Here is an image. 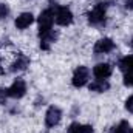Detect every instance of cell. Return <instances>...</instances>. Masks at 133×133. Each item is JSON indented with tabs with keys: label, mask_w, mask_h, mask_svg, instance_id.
I'll list each match as a JSON object with an SVG mask.
<instances>
[{
	"label": "cell",
	"mask_w": 133,
	"mask_h": 133,
	"mask_svg": "<svg viewBox=\"0 0 133 133\" xmlns=\"http://www.w3.org/2000/svg\"><path fill=\"white\" fill-rule=\"evenodd\" d=\"M6 98H8V91H6V88H0V104H2V105L6 102Z\"/></svg>",
	"instance_id": "obj_18"
},
{
	"label": "cell",
	"mask_w": 133,
	"mask_h": 133,
	"mask_svg": "<svg viewBox=\"0 0 133 133\" xmlns=\"http://www.w3.org/2000/svg\"><path fill=\"white\" fill-rule=\"evenodd\" d=\"M6 91H8V96H9V98L20 99V98H23L25 93H26V84H25L23 79L17 77V79L12 82V85H11L9 88H6Z\"/></svg>",
	"instance_id": "obj_4"
},
{
	"label": "cell",
	"mask_w": 133,
	"mask_h": 133,
	"mask_svg": "<svg viewBox=\"0 0 133 133\" xmlns=\"http://www.w3.org/2000/svg\"><path fill=\"white\" fill-rule=\"evenodd\" d=\"M124 85L125 87H133V71L124 74Z\"/></svg>",
	"instance_id": "obj_16"
},
{
	"label": "cell",
	"mask_w": 133,
	"mask_h": 133,
	"mask_svg": "<svg viewBox=\"0 0 133 133\" xmlns=\"http://www.w3.org/2000/svg\"><path fill=\"white\" fill-rule=\"evenodd\" d=\"M118 65H119V68H121L124 73H132L133 71V54L122 57Z\"/></svg>",
	"instance_id": "obj_14"
},
{
	"label": "cell",
	"mask_w": 133,
	"mask_h": 133,
	"mask_svg": "<svg viewBox=\"0 0 133 133\" xmlns=\"http://www.w3.org/2000/svg\"><path fill=\"white\" fill-rule=\"evenodd\" d=\"M125 108H127L130 113H133V96L127 98V101H125Z\"/></svg>",
	"instance_id": "obj_19"
},
{
	"label": "cell",
	"mask_w": 133,
	"mask_h": 133,
	"mask_svg": "<svg viewBox=\"0 0 133 133\" xmlns=\"http://www.w3.org/2000/svg\"><path fill=\"white\" fill-rule=\"evenodd\" d=\"M56 39H57V33L56 31H50V33L40 36V48L42 50H50L51 43L56 42Z\"/></svg>",
	"instance_id": "obj_10"
},
{
	"label": "cell",
	"mask_w": 133,
	"mask_h": 133,
	"mask_svg": "<svg viewBox=\"0 0 133 133\" xmlns=\"http://www.w3.org/2000/svg\"><path fill=\"white\" fill-rule=\"evenodd\" d=\"M61 118H62V111L57 108V107H50L46 110V115H45V124L46 127H54L61 122Z\"/></svg>",
	"instance_id": "obj_6"
},
{
	"label": "cell",
	"mask_w": 133,
	"mask_h": 133,
	"mask_svg": "<svg viewBox=\"0 0 133 133\" xmlns=\"http://www.w3.org/2000/svg\"><path fill=\"white\" fill-rule=\"evenodd\" d=\"M110 88V84L105 79H96L90 84V91H98V93H104Z\"/></svg>",
	"instance_id": "obj_12"
},
{
	"label": "cell",
	"mask_w": 133,
	"mask_h": 133,
	"mask_svg": "<svg viewBox=\"0 0 133 133\" xmlns=\"http://www.w3.org/2000/svg\"><path fill=\"white\" fill-rule=\"evenodd\" d=\"M88 77H90V70L87 66L82 65V66H77L74 70V74H73L71 82H73V85L76 88H81V87H84L88 82Z\"/></svg>",
	"instance_id": "obj_5"
},
{
	"label": "cell",
	"mask_w": 133,
	"mask_h": 133,
	"mask_svg": "<svg viewBox=\"0 0 133 133\" xmlns=\"http://www.w3.org/2000/svg\"><path fill=\"white\" fill-rule=\"evenodd\" d=\"M110 133H133V129H132V125H130L127 121H121L116 127L111 129V132Z\"/></svg>",
	"instance_id": "obj_15"
},
{
	"label": "cell",
	"mask_w": 133,
	"mask_h": 133,
	"mask_svg": "<svg viewBox=\"0 0 133 133\" xmlns=\"http://www.w3.org/2000/svg\"><path fill=\"white\" fill-rule=\"evenodd\" d=\"M125 9H133V0H124Z\"/></svg>",
	"instance_id": "obj_20"
},
{
	"label": "cell",
	"mask_w": 133,
	"mask_h": 133,
	"mask_svg": "<svg viewBox=\"0 0 133 133\" xmlns=\"http://www.w3.org/2000/svg\"><path fill=\"white\" fill-rule=\"evenodd\" d=\"M33 22H34V16L31 12H22V14L16 19V26H17L19 30H25V28H28Z\"/></svg>",
	"instance_id": "obj_9"
},
{
	"label": "cell",
	"mask_w": 133,
	"mask_h": 133,
	"mask_svg": "<svg viewBox=\"0 0 133 133\" xmlns=\"http://www.w3.org/2000/svg\"><path fill=\"white\" fill-rule=\"evenodd\" d=\"M130 45H132V46H133V39H132V42H130Z\"/></svg>",
	"instance_id": "obj_21"
},
{
	"label": "cell",
	"mask_w": 133,
	"mask_h": 133,
	"mask_svg": "<svg viewBox=\"0 0 133 133\" xmlns=\"http://www.w3.org/2000/svg\"><path fill=\"white\" fill-rule=\"evenodd\" d=\"M68 133H93L91 125H82L79 122H73L68 127Z\"/></svg>",
	"instance_id": "obj_13"
},
{
	"label": "cell",
	"mask_w": 133,
	"mask_h": 133,
	"mask_svg": "<svg viewBox=\"0 0 133 133\" xmlns=\"http://www.w3.org/2000/svg\"><path fill=\"white\" fill-rule=\"evenodd\" d=\"M54 22L61 26H68L73 23V12L66 6H56L54 8Z\"/></svg>",
	"instance_id": "obj_3"
},
{
	"label": "cell",
	"mask_w": 133,
	"mask_h": 133,
	"mask_svg": "<svg viewBox=\"0 0 133 133\" xmlns=\"http://www.w3.org/2000/svg\"><path fill=\"white\" fill-rule=\"evenodd\" d=\"M111 73H113V66L110 64H98L93 68V74L96 79H107L111 76Z\"/></svg>",
	"instance_id": "obj_8"
},
{
	"label": "cell",
	"mask_w": 133,
	"mask_h": 133,
	"mask_svg": "<svg viewBox=\"0 0 133 133\" xmlns=\"http://www.w3.org/2000/svg\"><path fill=\"white\" fill-rule=\"evenodd\" d=\"M113 0H99L95 8L91 11H88L87 17H88V23L93 25V26H104L105 25V12H107V8L110 6Z\"/></svg>",
	"instance_id": "obj_1"
},
{
	"label": "cell",
	"mask_w": 133,
	"mask_h": 133,
	"mask_svg": "<svg viewBox=\"0 0 133 133\" xmlns=\"http://www.w3.org/2000/svg\"><path fill=\"white\" fill-rule=\"evenodd\" d=\"M54 5H51L50 8L43 9L39 16V36L53 31V23H54Z\"/></svg>",
	"instance_id": "obj_2"
},
{
	"label": "cell",
	"mask_w": 133,
	"mask_h": 133,
	"mask_svg": "<svg viewBox=\"0 0 133 133\" xmlns=\"http://www.w3.org/2000/svg\"><path fill=\"white\" fill-rule=\"evenodd\" d=\"M28 65H30V59H28L25 54H19V56H17V61L11 65V71H12V73H16V71H23Z\"/></svg>",
	"instance_id": "obj_11"
},
{
	"label": "cell",
	"mask_w": 133,
	"mask_h": 133,
	"mask_svg": "<svg viewBox=\"0 0 133 133\" xmlns=\"http://www.w3.org/2000/svg\"><path fill=\"white\" fill-rule=\"evenodd\" d=\"M113 50H115V42L111 39H108V37H104V39L98 40L95 43V48H93V51L96 54H107V53H110Z\"/></svg>",
	"instance_id": "obj_7"
},
{
	"label": "cell",
	"mask_w": 133,
	"mask_h": 133,
	"mask_svg": "<svg viewBox=\"0 0 133 133\" xmlns=\"http://www.w3.org/2000/svg\"><path fill=\"white\" fill-rule=\"evenodd\" d=\"M8 14H9L8 6H6L5 3H0V20H2V19H6V17H8Z\"/></svg>",
	"instance_id": "obj_17"
}]
</instances>
